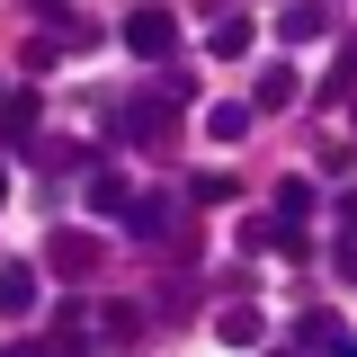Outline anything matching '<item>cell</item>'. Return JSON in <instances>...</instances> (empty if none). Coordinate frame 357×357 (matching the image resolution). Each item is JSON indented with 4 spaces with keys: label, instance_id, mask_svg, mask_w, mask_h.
<instances>
[{
    "label": "cell",
    "instance_id": "1",
    "mask_svg": "<svg viewBox=\"0 0 357 357\" xmlns=\"http://www.w3.org/2000/svg\"><path fill=\"white\" fill-rule=\"evenodd\" d=\"M116 45H126V54H143V63H170V54H178V18L161 9V0H134L126 27H116Z\"/></svg>",
    "mask_w": 357,
    "mask_h": 357
},
{
    "label": "cell",
    "instance_id": "2",
    "mask_svg": "<svg viewBox=\"0 0 357 357\" xmlns=\"http://www.w3.org/2000/svg\"><path fill=\"white\" fill-rule=\"evenodd\" d=\"M295 98H304V72H295V63H268V72H259V98H250V107H295Z\"/></svg>",
    "mask_w": 357,
    "mask_h": 357
},
{
    "label": "cell",
    "instance_id": "3",
    "mask_svg": "<svg viewBox=\"0 0 357 357\" xmlns=\"http://www.w3.org/2000/svg\"><path fill=\"white\" fill-rule=\"evenodd\" d=\"M116 134H126V143H161V134H170V116H161L152 98H134V107H116Z\"/></svg>",
    "mask_w": 357,
    "mask_h": 357
},
{
    "label": "cell",
    "instance_id": "4",
    "mask_svg": "<svg viewBox=\"0 0 357 357\" xmlns=\"http://www.w3.org/2000/svg\"><path fill=\"white\" fill-rule=\"evenodd\" d=\"M215 331H223V349H259V340H268V312H250V304H232V312H223V321H215Z\"/></svg>",
    "mask_w": 357,
    "mask_h": 357
},
{
    "label": "cell",
    "instance_id": "5",
    "mask_svg": "<svg viewBox=\"0 0 357 357\" xmlns=\"http://www.w3.org/2000/svg\"><path fill=\"white\" fill-rule=\"evenodd\" d=\"M126 232L134 241H161V232H170V206H161V197H126Z\"/></svg>",
    "mask_w": 357,
    "mask_h": 357
},
{
    "label": "cell",
    "instance_id": "6",
    "mask_svg": "<svg viewBox=\"0 0 357 357\" xmlns=\"http://www.w3.org/2000/svg\"><path fill=\"white\" fill-rule=\"evenodd\" d=\"M89 268H98V241L89 232H63L54 241V277H89Z\"/></svg>",
    "mask_w": 357,
    "mask_h": 357
},
{
    "label": "cell",
    "instance_id": "7",
    "mask_svg": "<svg viewBox=\"0 0 357 357\" xmlns=\"http://www.w3.org/2000/svg\"><path fill=\"white\" fill-rule=\"evenodd\" d=\"M0 312H36V268H0Z\"/></svg>",
    "mask_w": 357,
    "mask_h": 357
},
{
    "label": "cell",
    "instance_id": "8",
    "mask_svg": "<svg viewBox=\"0 0 357 357\" xmlns=\"http://www.w3.org/2000/svg\"><path fill=\"white\" fill-rule=\"evenodd\" d=\"M321 27H331V9H321V0H295V9L277 18V36H286V45H304V36H321Z\"/></svg>",
    "mask_w": 357,
    "mask_h": 357
},
{
    "label": "cell",
    "instance_id": "9",
    "mask_svg": "<svg viewBox=\"0 0 357 357\" xmlns=\"http://www.w3.org/2000/svg\"><path fill=\"white\" fill-rule=\"evenodd\" d=\"M250 36H259L250 18H215V36H206V54H223V63H241V54H250Z\"/></svg>",
    "mask_w": 357,
    "mask_h": 357
},
{
    "label": "cell",
    "instance_id": "10",
    "mask_svg": "<svg viewBox=\"0 0 357 357\" xmlns=\"http://www.w3.org/2000/svg\"><path fill=\"white\" fill-rule=\"evenodd\" d=\"M206 134H215V143H241V134H250V107H241V98H223L215 116H206Z\"/></svg>",
    "mask_w": 357,
    "mask_h": 357
},
{
    "label": "cell",
    "instance_id": "11",
    "mask_svg": "<svg viewBox=\"0 0 357 357\" xmlns=\"http://www.w3.org/2000/svg\"><path fill=\"white\" fill-rule=\"evenodd\" d=\"M304 206H312V188H304V178H277V223H286V232L304 223Z\"/></svg>",
    "mask_w": 357,
    "mask_h": 357
},
{
    "label": "cell",
    "instance_id": "12",
    "mask_svg": "<svg viewBox=\"0 0 357 357\" xmlns=\"http://www.w3.org/2000/svg\"><path fill=\"white\" fill-rule=\"evenodd\" d=\"M89 206H98V215H126V188H116L107 170H89Z\"/></svg>",
    "mask_w": 357,
    "mask_h": 357
},
{
    "label": "cell",
    "instance_id": "13",
    "mask_svg": "<svg viewBox=\"0 0 357 357\" xmlns=\"http://www.w3.org/2000/svg\"><path fill=\"white\" fill-rule=\"evenodd\" d=\"M321 349H331V357H357V331H321Z\"/></svg>",
    "mask_w": 357,
    "mask_h": 357
},
{
    "label": "cell",
    "instance_id": "14",
    "mask_svg": "<svg viewBox=\"0 0 357 357\" xmlns=\"http://www.w3.org/2000/svg\"><path fill=\"white\" fill-rule=\"evenodd\" d=\"M349 223H357V188H349V197H340V232H349Z\"/></svg>",
    "mask_w": 357,
    "mask_h": 357
},
{
    "label": "cell",
    "instance_id": "15",
    "mask_svg": "<svg viewBox=\"0 0 357 357\" xmlns=\"http://www.w3.org/2000/svg\"><path fill=\"white\" fill-rule=\"evenodd\" d=\"M340 268H349V277H357V241H340Z\"/></svg>",
    "mask_w": 357,
    "mask_h": 357
},
{
    "label": "cell",
    "instance_id": "16",
    "mask_svg": "<svg viewBox=\"0 0 357 357\" xmlns=\"http://www.w3.org/2000/svg\"><path fill=\"white\" fill-rule=\"evenodd\" d=\"M0 206H9V178H0Z\"/></svg>",
    "mask_w": 357,
    "mask_h": 357
},
{
    "label": "cell",
    "instance_id": "17",
    "mask_svg": "<svg viewBox=\"0 0 357 357\" xmlns=\"http://www.w3.org/2000/svg\"><path fill=\"white\" fill-rule=\"evenodd\" d=\"M9 357H36V349H9Z\"/></svg>",
    "mask_w": 357,
    "mask_h": 357
}]
</instances>
